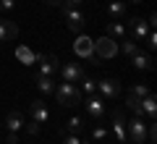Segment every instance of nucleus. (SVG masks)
<instances>
[{
  "label": "nucleus",
  "instance_id": "obj_1",
  "mask_svg": "<svg viewBox=\"0 0 157 144\" xmlns=\"http://www.w3.org/2000/svg\"><path fill=\"white\" fill-rule=\"evenodd\" d=\"M52 94L58 97V105H63V107H71V105H76V102H81V92H78L73 84H68V81H60L52 89Z\"/></svg>",
  "mask_w": 157,
  "mask_h": 144
},
{
  "label": "nucleus",
  "instance_id": "obj_2",
  "mask_svg": "<svg viewBox=\"0 0 157 144\" xmlns=\"http://www.w3.org/2000/svg\"><path fill=\"white\" fill-rule=\"evenodd\" d=\"M126 131H128L131 144H147V123L141 121V115L131 118V123H126Z\"/></svg>",
  "mask_w": 157,
  "mask_h": 144
},
{
  "label": "nucleus",
  "instance_id": "obj_14",
  "mask_svg": "<svg viewBox=\"0 0 157 144\" xmlns=\"http://www.w3.org/2000/svg\"><path fill=\"white\" fill-rule=\"evenodd\" d=\"M131 63H134V68H139V71H152V55H147V53L136 50L134 55H131Z\"/></svg>",
  "mask_w": 157,
  "mask_h": 144
},
{
  "label": "nucleus",
  "instance_id": "obj_16",
  "mask_svg": "<svg viewBox=\"0 0 157 144\" xmlns=\"http://www.w3.org/2000/svg\"><path fill=\"white\" fill-rule=\"evenodd\" d=\"M141 113H144L149 121H155V115H157V102H155L152 94H147L144 100H141Z\"/></svg>",
  "mask_w": 157,
  "mask_h": 144
},
{
  "label": "nucleus",
  "instance_id": "obj_5",
  "mask_svg": "<svg viewBox=\"0 0 157 144\" xmlns=\"http://www.w3.org/2000/svg\"><path fill=\"white\" fill-rule=\"evenodd\" d=\"M60 63H63V60H60ZM60 76H63V81L76 84V81L84 79V68L78 66V63H63V66H60Z\"/></svg>",
  "mask_w": 157,
  "mask_h": 144
},
{
  "label": "nucleus",
  "instance_id": "obj_7",
  "mask_svg": "<svg viewBox=\"0 0 157 144\" xmlns=\"http://www.w3.org/2000/svg\"><path fill=\"white\" fill-rule=\"evenodd\" d=\"M92 42H94V39H89L86 34H78L76 42H73V53H76L78 58H94V53H92Z\"/></svg>",
  "mask_w": 157,
  "mask_h": 144
},
{
  "label": "nucleus",
  "instance_id": "obj_23",
  "mask_svg": "<svg viewBox=\"0 0 157 144\" xmlns=\"http://www.w3.org/2000/svg\"><path fill=\"white\" fill-rule=\"evenodd\" d=\"M128 94H134V97H139V100H144L147 94H152V92H149V87H147V84H134Z\"/></svg>",
  "mask_w": 157,
  "mask_h": 144
},
{
  "label": "nucleus",
  "instance_id": "obj_15",
  "mask_svg": "<svg viewBox=\"0 0 157 144\" xmlns=\"http://www.w3.org/2000/svg\"><path fill=\"white\" fill-rule=\"evenodd\" d=\"M6 126H8V131H11V134H18L24 128V115L18 110H11V113H8V118H6Z\"/></svg>",
  "mask_w": 157,
  "mask_h": 144
},
{
  "label": "nucleus",
  "instance_id": "obj_25",
  "mask_svg": "<svg viewBox=\"0 0 157 144\" xmlns=\"http://www.w3.org/2000/svg\"><path fill=\"white\" fill-rule=\"evenodd\" d=\"M144 42H147V47H149V50H155V47H157V37H155V32H152V29H149V34L144 37Z\"/></svg>",
  "mask_w": 157,
  "mask_h": 144
},
{
  "label": "nucleus",
  "instance_id": "obj_8",
  "mask_svg": "<svg viewBox=\"0 0 157 144\" xmlns=\"http://www.w3.org/2000/svg\"><path fill=\"white\" fill-rule=\"evenodd\" d=\"M113 134L118 136V142H121V144H126V142H128V131H126V118H123V113H121V110H115V113H113Z\"/></svg>",
  "mask_w": 157,
  "mask_h": 144
},
{
  "label": "nucleus",
  "instance_id": "obj_11",
  "mask_svg": "<svg viewBox=\"0 0 157 144\" xmlns=\"http://www.w3.org/2000/svg\"><path fill=\"white\" fill-rule=\"evenodd\" d=\"M63 13H66V18H68V29L76 32V34H81V29H84V16H81L76 8H63Z\"/></svg>",
  "mask_w": 157,
  "mask_h": 144
},
{
  "label": "nucleus",
  "instance_id": "obj_28",
  "mask_svg": "<svg viewBox=\"0 0 157 144\" xmlns=\"http://www.w3.org/2000/svg\"><path fill=\"white\" fill-rule=\"evenodd\" d=\"M81 3H84V0H63L60 6H63V8H78Z\"/></svg>",
  "mask_w": 157,
  "mask_h": 144
},
{
  "label": "nucleus",
  "instance_id": "obj_27",
  "mask_svg": "<svg viewBox=\"0 0 157 144\" xmlns=\"http://www.w3.org/2000/svg\"><path fill=\"white\" fill-rule=\"evenodd\" d=\"M16 0H0V11H13Z\"/></svg>",
  "mask_w": 157,
  "mask_h": 144
},
{
  "label": "nucleus",
  "instance_id": "obj_19",
  "mask_svg": "<svg viewBox=\"0 0 157 144\" xmlns=\"http://www.w3.org/2000/svg\"><path fill=\"white\" fill-rule=\"evenodd\" d=\"M107 13H110L113 21H115V18H123L126 16V3H123V0H113L110 8H107Z\"/></svg>",
  "mask_w": 157,
  "mask_h": 144
},
{
  "label": "nucleus",
  "instance_id": "obj_33",
  "mask_svg": "<svg viewBox=\"0 0 157 144\" xmlns=\"http://www.w3.org/2000/svg\"><path fill=\"white\" fill-rule=\"evenodd\" d=\"M128 3H141V0H128Z\"/></svg>",
  "mask_w": 157,
  "mask_h": 144
},
{
  "label": "nucleus",
  "instance_id": "obj_10",
  "mask_svg": "<svg viewBox=\"0 0 157 144\" xmlns=\"http://www.w3.org/2000/svg\"><path fill=\"white\" fill-rule=\"evenodd\" d=\"M18 37V26L11 18H0V42H11Z\"/></svg>",
  "mask_w": 157,
  "mask_h": 144
},
{
  "label": "nucleus",
  "instance_id": "obj_6",
  "mask_svg": "<svg viewBox=\"0 0 157 144\" xmlns=\"http://www.w3.org/2000/svg\"><path fill=\"white\" fill-rule=\"evenodd\" d=\"M37 60H39V68H37V73L39 76H52V73H58V58L55 55H37Z\"/></svg>",
  "mask_w": 157,
  "mask_h": 144
},
{
  "label": "nucleus",
  "instance_id": "obj_21",
  "mask_svg": "<svg viewBox=\"0 0 157 144\" xmlns=\"http://www.w3.org/2000/svg\"><path fill=\"white\" fill-rule=\"evenodd\" d=\"M136 50H139V45H136L134 42V39H131V37H123V39H121V53H126V55H134V53Z\"/></svg>",
  "mask_w": 157,
  "mask_h": 144
},
{
  "label": "nucleus",
  "instance_id": "obj_4",
  "mask_svg": "<svg viewBox=\"0 0 157 144\" xmlns=\"http://www.w3.org/2000/svg\"><path fill=\"white\" fill-rule=\"evenodd\" d=\"M97 92H100V97H105V100H118L121 81H118V79H102V81H97Z\"/></svg>",
  "mask_w": 157,
  "mask_h": 144
},
{
  "label": "nucleus",
  "instance_id": "obj_20",
  "mask_svg": "<svg viewBox=\"0 0 157 144\" xmlns=\"http://www.w3.org/2000/svg\"><path fill=\"white\" fill-rule=\"evenodd\" d=\"M66 128H68V134H73V136H78V134L84 131V121L73 115V118H68V126H66Z\"/></svg>",
  "mask_w": 157,
  "mask_h": 144
},
{
  "label": "nucleus",
  "instance_id": "obj_13",
  "mask_svg": "<svg viewBox=\"0 0 157 144\" xmlns=\"http://www.w3.org/2000/svg\"><path fill=\"white\" fill-rule=\"evenodd\" d=\"M29 113H32L34 123H39V126H42V123L50 118V113H47V105H45L42 100H34V102H32V107H29Z\"/></svg>",
  "mask_w": 157,
  "mask_h": 144
},
{
  "label": "nucleus",
  "instance_id": "obj_31",
  "mask_svg": "<svg viewBox=\"0 0 157 144\" xmlns=\"http://www.w3.org/2000/svg\"><path fill=\"white\" fill-rule=\"evenodd\" d=\"M26 131H29V134H39V123H34V121H32V123L26 126Z\"/></svg>",
  "mask_w": 157,
  "mask_h": 144
},
{
  "label": "nucleus",
  "instance_id": "obj_18",
  "mask_svg": "<svg viewBox=\"0 0 157 144\" xmlns=\"http://www.w3.org/2000/svg\"><path fill=\"white\" fill-rule=\"evenodd\" d=\"M107 37L123 39V37H126V24H123V21H118V18H115V21H110V24H107Z\"/></svg>",
  "mask_w": 157,
  "mask_h": 144
},
{
  "label": "nucleus",
  "instance_id": "obj_12",
  "mask_svg": "<svg viewBox=\"0 0 157 144\" xmlns=\"http://www.w3.org/2000/svg\"><path fill=\"white\" fill-rule=\"evenodd\" d=\"M86 110H89L92 118H102V113H105V102H102L100 94H89V97H86Z\"/></svg>",
  "mask_w": 157,
  "mask_h": 144
},
{
  "label": "nucleus",
  "instance_id": "obj_9",
  "mask_svg": "<svg viewBox=\"0 0 157 144\" xmlns=\"http://www.w3.org/2000/svg\"><path fill=\"white\" fill-rule=\"evenodd\" d=\"M131 39L134 42H144V37L149 34V24L144 21V18H131Z\"/></svg>",
  "mask_w": 157,
  "mask_h": 144
},
{
  "label": "nucleus",
  "instance_id": "obj_29",
  "mask_svg": "<svg viewBox=\"0 0 157 144\" xmlns=\"http://www.w3.org/2000/svg\"><path fill=\"white\" fill-rule=\"evenodd\" d=\"M63 144H84V142H81V139H78V136H73V134H68V139H66V142H63Z\"/></svg>",
  "mask_w": 157,
  "mask_h": 144
},
{
  "label": "nucleus",
  "instance_id": "obj_17",
  "mask_svg": "<svg viewBox=\"0 0 157 144\" xmlns=\"http://www.w3.org/2000/svg\"><path fill=\"white\" fill-rule=\"evenodd\" d=\"M34 81H37V89L42 94H52V89H55V81H52V76H34Z\"/></svg>",
  "mask_w": 157,
  "mask_h": 144
},
{
  "label": "nucleus",
  "instance_id": "obj_30",
  "mask_svg": "<svg viewBox=\"0 0 157 144\" xmlns=\"http://www.w3.org/2000/svg\"><path fill=\"white\" fill-rule=\"evenodd\" d=\"M6 144H18V134H11V131H8V136H6Z\"/></svg>",
  "mask_w": 157,
  "mask_h": 144
},
{
  "label": "nucleus",
  "instance_id": "obj_26",
  "mask_svg": "<svg viewBox=\"0 0 157 144\" xmlns=\"http://www.w3.org/2000/svg\"><path fill=\"white\" fill-rule=\"evenodd\" d=\"M92 136H94L97 142H102V139L107 136V131H105V128H102V126H94V128H92Z\"/></svg>",
  "mask_w": 157,
  "mask_h": 144
},
{
  "label": "nucleus",
  "instance_id": "obj_24",
  "mask_svg": "<svg viewBox=\"0 0 157 144\" xmlns=\"http://www.w3.org/2000/svg\"><path fill=\"white\" fill-rule=\"evenodd\" d=\"M81 92H84V94H97V81H94V79H81Z\"/></svg>",
  "mask_w": 157,
  "mask_h": 144
},
{
  "label": "nucleus",
  "instance_id": "obj_22",
  "mask_svg": "<svg viewBox=\"0 0 157 144\" xmlns=\"http://www.w3.org/2000/svg\"><path fill=\"white\" fill-rule=\"evenodd\" d=\"M126 107H128L134 115H144V113H141V100H139V97H134V94L126 97Z\"/></svg>",
  "mask_w": 157,
  "mask_h": 144
},
{
  "label": "nucleus",
  "instance_id": "obj_32",
  "mask_svg": "<svg viewBox=\"0 0 157 144\" xmlns=\"http://www.w3.org/2000/svg\"><path fill=\"white\" fill-rule=\"evenodd\" d=\"M45 3H47V6H60L63 0H45Z\"/></svg>",
  "mask_w": 157,
  "mask_h": 144
},
{
  "label": "nucleus",
  "instance_id": "obj_3",
  "mask_svg": "<svg viewBox=\"0 0 157 144\" xmlns=\"http://www.w3.org/2000/svg\"><path fill=\"white\" fill-rule=\"evenodd\" d=\"M92 53L100 58H115L118 55V42L113 37H100L92 42Z\"/></svg>",
  "mask_w": 157,
  "mask_h": 144
}]
</instances>
